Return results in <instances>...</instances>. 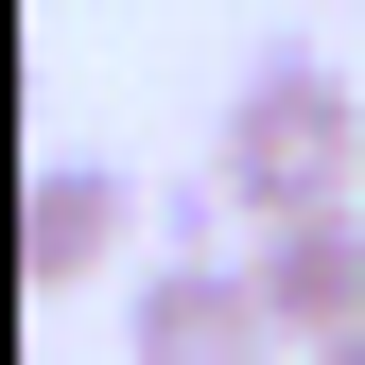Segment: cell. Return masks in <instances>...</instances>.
Here are the masks:
<instances>
[{"label":"cell","mask_w":365,"mask_h":365,"mask_svg":"<svg viewBox=\"0 0 365 365\" xmlns=\"http://www.w3.org/2000/svg\"><path fill=\"white\" fill-rule=\"evenodd\" d=\"M122 348L140 365H279V313H261L244 261H140L122 279Z\"/></svg>","instance_id":"2"},{"label":"cell","mask_w":365,"mask_h":365,"mask_svg":"<svg viewBox=\"0 0 365 365\" xmlns=\"http://www.w3.org/2000/svg\"><path fill=\"white\" fill-rule=\"evenodd\" d=\"M348 157H365V87H348L331 53H261L244 87H226L209 174H226V209H244V226H313V209H348Z\"/></svg>","instance_id":"1"},{"label":"cell","mask_w":365,"mask_h":365,"mask_svg":"<svg viewBox=\"0 0 365 365\" xmlns=\"http://www.w3.org/2000/svg\"><path fill=\"white\" fill-rule=\"evenodd\" d=\"M313 365H365V331H348V348H313Z\"/></svg>","instance_id":"5"},{"label":"cell","mask_w":365,"mask_h":365,"mask_svg":"<svg viewBox=\"0 0 365 365\" xmlns=\"http://www.w3.org/2000/svg\"><path fill=\"white\" fill-rule=\"evenodd\" d=\"M105 244H122V174L87 157V140H53V157H35V192H18V279L70 296V279H105Z\"/></svg>","instance_id":"4"},{"label":"cell","mask_w":365,"mask_h":365,"mask_svg":"<svg viewBox=\"0 0 365 365\" xmlns=\"http://www.w3.org/2000/svg\"><path fill=\"white\" fill-rule=\"evenodd\" d=\"M244 279H261V313H279V348H296V365H313V348H348V331H365V209L261 226V244H244Z\"/></svg>","instance_id":"3"}]
</instances>
